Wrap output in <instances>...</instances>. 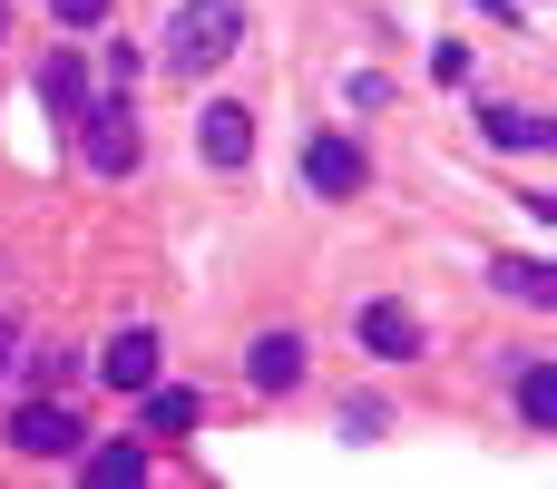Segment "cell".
Returning <instances> with one entry per match:
<instances>
[{"label": "cell", "mask_w": 557, "mask_h": 489, "mask_svg": "<svg viewBox=\"0 0 557 489\" xmlns=\"http://www.w3.org/2000/svg\"><path fill=\"white\" fill-rule=\"evenodd\" d=\"M235 49H245V0H176L166 29H157L166 78H206V69H225Z\"/></svg>", "instance_id": "obj_1"}, {"label": "cell", "mask_w": 557, "mask_h": 489, "mask_svg": "<svg viewBox=\"0 0 557 489\" xmlns=\"http://www.w3.org/2000/svg\"><path fill=\"white\" fill-rule=\"evenodd\" d=\"M0 431H10V451H20V461H78V441H88V421H78L59 392L10 402V421H0Z\"/></svg>", "instance_id": "obj_2"}, {"label": "cell", "mask_w": 557, "mask_h": 489, "mask_svg": "<svg viewBox=\"0 0 557 489\" xmlns=\"http://www.w3.org/2000/svg\"><path fill=\"white\" fill-rule=\"evenodd\" d=\"M78 157H88L98 176H127V167H137V118H127V98H88V108H78Z\"/></svg>", "instance_id": "obj_3"}, {"label": "cell", "mask_w": 557, "mask_h": 489, "mask_svg": "<svg viewBox=\"0 0 557 489\" xmlns=\"http://www.w3.org/2000/svg\"><path fill=\"white\" fill-rule=\"evenodd\" d=\"M196 157L235 176V167L255 157V108H245V98H206V108H196Z\"/></svg>", "instance_id": "obj_4"}, {"label": "cell", "mask_w": 557, "mask_h": 489, "mask_svg": "<svg viewBox=\"0 0 557 489\" xmlns=\"http://www.w3.org/2000/svg\"><path fill=\"white\" fill-rule=\"evenodd\" d=\"M352 333H362V353H372V363H411V353L431 343V333H421V314H411V304H392V294H382V304H362V323H352Z\"/></svg>", "instance_id": "obj_5"}, {"label": "cell", "mask_w": 557, "mask_h": 489, "mask_svg": "<svg viewBox=\"0 0 557 489\" xmlns=\"http://www.w3.org/2000/svg\"><path fill=\"white\" fill-rule=\"evenodd\" d=\"M362 176H372V167H362L352 137H304V186H313V196H362Z\"/></svg>", "instance_id": "obj_6"}, {"label": "cell", "mask_w": 557, "mask_h": 489, "mask_svg": "<svg viewBox=\"0 0 557 489\" xmlns=\"http://www.w3.org/2000/svg\"><path fill=\"white\" fill-rule=\"evenodd\" d=\"M490 284L529 314H557V265H539V255H490Z\"/></svg>", "instance_id": "obj_7"}, {"label": "cell", "mask_w": 557, "mask_h": 489, "mask_svg": "<svg viewBox=\"0 0 557 489\" xmlns=\"http://www.w3.org/2000/svg\"><path fill=\"white\" fill-rule=\"evenodd\" d=\"M98 372H108L117 392H147V382H157V333H147V323H127V333H108V353H98Z\"/></svg>", "instance_id": "obj_8"}, {"label": "cell", "mask_w": 557, "mask_h": 489, "mask_svg": "<svg viewBox=\"0 0 557 489\" xmlns=\"http://www.w3.org/2000/svg\"><path fill=\"white\" fill-rule=\"evenodd\" d=\"M480 137H490V147H519V157H548L557 118H539V108H480Z\"/></svg>", "instance_id": "obj_9"}, {"label": "cell", "mask_w": 557, "mask_h": 489, "mask_svg": "<svg viewBox=\"0 0 557 489\" xmlns=\"http://www.w3.org/2000/svg\"><path fill=\"white\" fill-rule=\"evenodd\" d=\"M245 372H255V392H294L304 382V333H264L245 353Z\"/></svg>", "instance_id": "obj_10"}, {"label": "cell", "mask_w": 557, "mask_h": 489, "mask_svg": "<svg viewBox=\"0 0 557 489\" xmlns=\"http://www.w3.org/2000/svg\"><path fill=\"white\" fill-rule=\"evenodd\" d=\"M509 372H519V421H529V431H557V363L519 353Z\"/></svg>", "instance_id": "obj_11"}, {"label": "cell", "mask_w": 557, "mask_h": 489, "mask_svg": "<svg viewBox=\"0 0 557 489\" xmlns=\"http://www.w3.org/2000/svg\"><path fill=\"white\" fill-rule=\"evenodd\" d=\"M137 431H147V441H176V431H196V392H166V382H147V392H137Z\"/></svg>", "instance_id": "obj_12"}, {"label": "cell", "mask_w": 557, "mask_h": 489, "mask_svg": "<svg viewBox=\"0 0 557 489\" xmlns=\"http://www.w3.org/2000/svg\"><path fill=\"white\" fill-rule=\"evenodd\" d=\"M78 470L98 489H127V480H147V441H98V451L78 441Z\"/></svg>", "instance_id": "obj_13"}, {"label": "cell", "mask_w": 557, "mask_h": 489, "mask_svg": "<svg viewBox=\"0 0 557 489\" xmlns=\"http://www.w3.org/2000/svg\"><path fill=\"white\" fill-rule=\"evenodd\" d=\"M39 88H49V108H59L69 127H78V108H88V78H78V49H59V59L39 69Z\"/></svg>", "instance_id": "obj_14"}, {"label": "cell", "mask_w": 557, "mask_h": 489, "mask_svg": "<svg viewBox=\"0 0 557 489\" xmlns=\"http://www.w3.org/2000/svg\"><path fill=\"white\" fill-rule=\"evenodd\" d=\"M29 382H39V392H69V382H78V353H69V343H39V353H29Z\"/></svg>", "instance_id": "obj_15"}, {"label": "cell", "mask_w": 557, "mask_h": 489, "mask_svg": "<svg viewBox=\"0 0 557 489\" xmlns=\"http://www.w3.org/2000/svg\"><path fill=\"white\" fill-rule=\"evenodd\" d=\"M431 78H450V88H460V78H470V49H460V39H441V49H431Z\"/></svg>", "instance_id": "obj_16"}, {"label": "cell", "mask_w": 557, "mask_h": 489, "mask_svg": "<svg viewBox=\"0 0 557 489\" xmlns=\"http://www.w3.org/2000/svg\"><path fill=\"white\" fill-rule=\"evenodd\" d=\"M49 10H59V20H69V29H98V20H108V10H117V0H49Z\"/></svg>", "instance_id": "obj_17"}, {"label": "cell", "mask_w": 557, "mask_h": 489, "mask_svg": "<svg viewBox=\"0 0 557 489\" xmlns=\"http://www.w3.org/2000/svg\"><path fill=\"white\" fill-rule=\"evenodd\" d=\"M10 353H20V333H10V314H0V372H10Z\"/></svg>", "instance_id": "obj_18"}, {"label": "cell", "mask_w": 557, "mask_h": 489, "mask_svg": "<svg viewBox=\"0 0 557 489\" xmlns=\"http://www.w3.org/2000/svg\"><path fill=\"white\" fill-rule=\"evenodd\" d=\"M0 39H10V0H0Z\"/></svg>", "instance_id": "obj_19"}]
</instances>
